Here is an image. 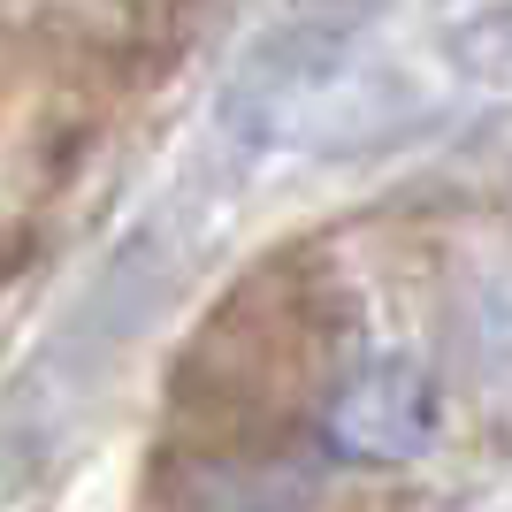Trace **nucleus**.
I'll list each match as a JSON object with an SVG mask.
<instances>
[{"mask_svg": "<svg viewBox=\"0 0 512 512\" xmlns=\"http://www.w3.org/2000/svg\"><path fill=\"white\" fill-rule=\"evenodd\" d=\"M459 62L474 69V77H490V85H505L512 92V8H497V16H482L459 39Z\"/></svg>", "mask_w": 512, "mask_h": 512, "instance_id": "nucleus-2", "label": "nucleus"}, {"mask_svg": "<svg viewBox=\"0 0 512 512\" xmlns=\"http://www.w3.org/2000/svg\"><path fill=\"white\" fill-rule=\"evenodd\" d=\"M329 451L360 459V467H398L436 436V390L413 360H367L360 375H344L329 398Z\"/></svg>", "mask_w": 512, "mask_h": 512, "instance_id": "nucleus-1", "label": "nucleus"}]
</instances>
